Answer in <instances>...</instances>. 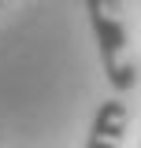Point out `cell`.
<instances>
[{
  "label": "cell",
  "instance_id": "6da1fadb",
  "mask_svg": "<svg viewBox=\"0 0 141 148\" xmlns=\"http://www.w3.org/2000/svg\"><path fill=\"white\" fill-rule=\"evenodd\" d=\"M86 15L97 37V52H100V67L111 92H130L138 85V63L130 52V34L123 22V4L119 0H86Z\"/></svg>",
  "mask_w": 141,
  "mask_h": 148
},
{
  "label": "cell",
  "instance_id": "7a4b0ae2",
  "mask_svg": "<svg viewBox=\"0 0 141 148\" xmlns=\"http://www.w3.org/2000/svg\"><path fill=\"white\" fill-rule=\"evenodd\" d=\"M126 126H130V108H126L123 96L115 92V96H108L104 104L97 108L93 126H89V137H86V148H123Z\"/></svg>",
  "mask_w": 141,
  "mask_h": 148
},
{
  "label": "cell",
  "instance_id": "3957f363",
  "mask_svg": "<svg viewBox=\"0 0 141 148\" xmlns=\"http://www.w3.org/2000/svg\"><path fill=\"white\" fill-rule=\"evenodd\" d=\"M0 4H4V0H0Z\"/></svg>",
  "mask_w": 141,
  "mask_h": 148
}]
</instances>
